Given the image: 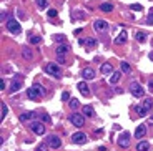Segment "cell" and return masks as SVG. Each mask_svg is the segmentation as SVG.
<instances>
[{"label":"cell","instance_id":"obj_1","mask_svg":"<svg viewBox=\"0 0 153 151\" xmlns=\"http://www.w3.org/2000/svg\"><path fill=\"white\" fill-rule=\"evenodd\" d=\"M43 70H45V73H48L50 76H55L57 80L62 78V70H60V67L57 65V63H47Z\"/></svg>","mask_w":153,"mask_h":151},{"label":"cell","instance_id":"obj_2","mask_svg":"<svg viewBox=\"0 0 153 151\" xmlns=\"http://www.w3.org/2000/svg\"><path fill=\"white\" fill-rule=\"evenodd\" d=\"M5 27H7V30H9L10 33H13V35H18V33L22 32L20 23H18L15 18H9V20L5 22Z\"/></svg>","mask_w":153,"mask_h":151},{"label":"cell","instance_id":"obj_3","mask_svg":"<svg viewBox=\"0 0 153 151\" xmlns=\"http://www.w3.org/2000/svg\"><path fill=\"white\" fill-rule=\"evenodd\" d=\"M68 120H70V123H72L73 126H76V128H82V126L85 125V115L83 113H72L70 116H68Z\"/></svg>","mask_w":153,"mask_h":151},{"label":"cell","instance_id":"obj_4","mask_svg":"<svg viewBox=\"0 0 153 151\" xmlns=\"http://www.w3.org/2000/svg\"><path fill=\"white\" fill-rule=\"evenodd\" d=\"M45 143H47L48 148H52V150H58V148L62 146V139H60L57 134H50V136H47Z\"/></svg>","mask_w":153,"mask_h":151},{"label":"cell","instance_id":"obj_5","mask_svg":"<svg viewBox=\"0 0 153 151\" xmlns=\"http://www.w3.org/2000/svg\"><path fill=\"white\" fill-rule=\"evenodd\" d=\"M130 138H132V134L128 133V131H123V133H120L118 139H117L118 146H122V148H128V146H130Z\"/></svg>","mask_w":153,"mask_h":151},{"label":"cell","instance_id":"obj_6","mask_svg":"<svg viewBox=\"0 0 153 151\" xmlns=\"http://www.w3.org/2000/svg\"><path fill=\"white\" fill-rule=\"evenodd\" d=\"M130 91H132V95L135 98H143V95H145V90L141 88V85L136 83V81H133V83L130 85Z\"/></svg>","mask_w":153,"mask_h":151},{"label":"cell","instance_id":"obj_7","mask_svg":"<svg viewBox=\"0 0 153 151\" xmlns=\"http://www.w3.org/2000/svg\"><path fill=\"white\" fill-rule=\"evenodd\" d=\"M30 130L34 131L35 134H38V136L45 134V126H43V123H40V121H34V123H30Z\"/></svg>","mask_w":153,"mask_h":151},{"label":"cell","instance_id":"obj_8","mask_svg":"<svg viewBox=\"0 0 153 151\" xmlns=\"http://www.w3.org/2000/svg\"><path fill=\"white\" fill-rule=\"evenodd\" d=\"M93 27H95V30H97V32H100V33H103V32H108V23H106V20H102V18L95 20Z\"/></svg>","mask_w":153,"mask_h":151},{"label":"cell","instance_id":"obj_9","mask_svg":"<svg viewBox=\"0 0 153 151\" xmlns=\"http://www.w3.org/2000/svg\"><path fill=\"white\" fill-rule=\"evenodd\" d=\"M87 134L85 133H82V131H76V133L72 134V141L76 143V144H82V143H87Z\"/></svg>","mask_w":153,"mask_h":151},{"label":"cell","instance_id":"obj_10","mask_svg":"<svg viewBox=\"0 0 153 151\" xmlns=\"http://www.w3.org/2000/svg\"><path fill=\"white\" fill-rule=\"evenodd\" d=\"M82 76H83V80H93L95 70L93 68H83V70H82Z\"/></svg>","mask_w":153,"mask_h":151},{"label":"cell","instance_id":"obj_11","mask_svg":"<svg viewBox=\"0 0 153 151\" xmlns=\"http://www.w3.org/2000/svg\"><path fill=\"white\" fill-rule=\"evenodd\" d=\"M68 50H70V46H68L67 43H60V45H57V48H55L57 55H60V57H63Z\"/></svg>","mask_w":153,"mask_h":151},{"label":"cell","instance_id":"obj_12","mask_svg":"<svg viewBox=\"0 0 153 151\" xmlns=\"http://www.w3.org/2000/svg\"><path fill=\"white\" fill-rule=\"evenodd\" d=\"M100 71H102V75L108 76V75H111V73H113V67H111L110 63H103L102 68H100Z\"/></svg>","mask_w":153,"mask_h":151},{"label":"cell","instance_id":"obj_13","mask_svg":"<svg viewBox=\"0 0 153 151\" xmlns=\"http://www.w3.org/2000/svg\"><path fill=\"white\" fill-rule=\"evenodd\" d=\"M34 118H35L34 111H25V113L20 115V121L22 123H27V121H30V120H34Z\"/></svg>","mask_w":153,"mask_h":151},{"label":"cell","instance_id":"obj_14","mask_svg":"<svg viewBox=\"0 0 153 151\" xmlns=\"http://www.w3.org/2000/svg\"><path fill=\"white\" fill-rule=\"evenodd\" d=\"M125 42H127V32H125V30H122V32H120V35L115 38V45H123Z\"/></svg>","mask_w":153,"mask_h":151},{"label":"cell","instance_id":"obj_15","mask_svg":"<svg viewBox=\"0 0 153 151\" xmlns=\"http://www.w3.org/2000/svg\"><path fill=\"white\" fill-rule=\"evenodd\" d=\"M76 86H78V90H80V91H82V95H83V97H90V91H88V85H87L85 81H80V83L76 85Z\"/></svg>","mask_w":153,"mask_h":151},{"label":"cell","instance_id":"obj_16","mask_svg":"<svg viewBox=\"0 0 153 151\" xmlns=\"http://www.w3.org/2000/svg\"><path fill=\"white\" fill-rule=\"evenodd\" d=\"M27 97H28L30 100H38V98H40V93H38L34 86H32V88L27 90Z\"/></svg>","mask_w":153,"mask_h":151},{"label":"cell","instance_id":"obj_17","mask_svg":"<svg viewBox=\"0 0 153 151\" xmlns=\"http://www.w3.org/2000/svg\"><path fill=\"white\" fill-rule=\"evenodd\" d=\"M145 133H146V126H145V125H140L138 128H136V131H135V138L141 139V138L145 136Z\"/></svg>","mask_w":153,"mask_h":151},{"label":"cell","instance_id":"obj_18","mask_svg":"<svg viewBox=\"0 0 153 151\" xmlns=\"http://www.w3.org/2000/svg\"><path fill=\"white\" fill-rule=\"evenodd\" d=\"M82 113L85 115V116H92V118H93L95 116V110L92 108L90 105H85L83 108H82Z\"/></svg>","mask_w":153,"mask_h":151},{"label":"cell","instance_id":"obj_19","mask_svg":"<svg viewBox=\"0 0 153 151\" xmlns=\"http://www.w3.org/2000/svg\"><path fill=\"white\" fill-rule=\"evenodd\" d=\"M122 73H123V71H113V73H111V76H110V83L111 85L118 83L120 78H122Z\"/></svg>","mask_w":153,"mask_h":151},{"label":"cell","instance_id":"obj_20","mask_svg":"<svg viewBox=\"0 0 153 151\" xmlns=\"http://www.w3.org/2000/svg\"><path fill=\"white\" fill-rule=\"evenodd\" d=\"M20 88H22V81L20 80H15V81H12V83H10V91H12V93L18 91Z\"/></svg>","mask_w":153,"mask_h":151},{"label":"cell","instance_id":"obj_21","mask_svg":"<svg viewBox=\"0 0 153 151\" xmlns=\"http://www.w3.org/2000/svg\"><path fill=\"white\" fill-rule=\"evenodd\" d=\"M113 9H115V5L111 4V2H106V4L100 5V10H102V12H111Z\"/></svg>","mask_w":153,"mask_h":151},{"label":"cell","instance_id":"obj_22","mask_svg":"<svg viewBox=\"0 0 153 151\" xmlns=\"http://www.w3.org/2000/svg\"><path fill=\"white\" fill-rule=\"evenodd\" d=\"M150 150V144L146 141H140L136 144V151H148Z\"/></svg>","mask_w":153,"mask_h":151},{"label":"cell","instance_id":"obj_23","mask_svg":"<svg viewBox=\"0 0 153 151\" xmlns=\"http://www.w3.org/2000/svg\"><path fill=\"white\" fill-rule=\"evenodd\" d=\"M22 57H23V58H27V60H32L34 58V53H32V50H30V48H23V50H22Z\"/></svg>","mask_w":153,"mask_h":151},{"label":"cell","instance_id":"obj_24","mask_svg":"<svg viewBox=\"0 0 153 151\" xmlns=\"http://www.w3.org/2000/svg\"><path fill=\"white\" fill-rule=\"evenodd\" d=\"M143 108L146 110V111H152L153 110V100L152 98H146V100L143 101Z\"/></svg>","mask_w":153,"mask_h":151},{"label":"cell","instance_id":"obj_25","mask_svg":"<svg viewBox=\"0 0 153 151\" xmlns=\"http://www.w3.org/2000/svg\"><path fill=\"white\" fill-rule=\"evenodd\" d=\"M97 38H93V37H90V38H87V42H85V45H87V48H93V46H97Z\"/></svg>","mask_w":153,"mask_h":151},{"label":"cell","instance_id":"obj_26","mask_svg":"<svg viewBox=\"0 0 153 151\" xmlns=\"http://www.w3.org/2000/svg\"><path fill=\"white\" fill-rule=\"evenodd\" d=\"M34 88L37 90L38 93H40V97H45V95H47V90L43 88V86H42L40 83H35V85H34Z\"/></svg>","mask_w":153,"mask_h":151},{"label":"cell","instance_id":"obj_27","mask_svg":"<svg viewBox=\"0 0 153 151\" xmlns=\"http://www.w3.org/2000/svg\"><path fill=\"white\" fill-rule=\"evenodd\" d=\"M135 38H136V42H140V43H143L145 40H146V33H145V32H136Z\"/></svg>","mask_w":153,"mask_h":151},{"label":"cell","instance_id":"obj_28","mask_svg":"<svg viewBox=\"0 0 153 151\" xmlns=\"http://www.w3.org/2000/svg\"><path fill=\"white\" fill-rule=\"evenodd\" d=\"M53 42H57L58 45H60V43H65V35H62V33L53 35Z\"/></svg>","mask_w":153,"mask_h":151},{"label":"cell","instance_id":"obj_29","mask_svg":"<svg viewBox=\"0 0 153 151\" xmlns=\"http://www.w3.org/2000/svg\"><path fill=\"white\" fill-rule=\"evenodd\" d=\"M135 111L140 115V116H146V113H148V111H146L143 106H140V105H136V106H135Z\"/></svg>","mask_w":153,"mask_h":151},{"label":"cell","instance_id":"obj_30","mask_svg":"<svg viewBox=\"0 0 153 151\" xmlns=\"http://www.w3.org/2000/svg\"><path fill=\"white\" fill-rule=\"evenodd\" d=\"M68 105H70V108H72V110H76V108H78V106H80V101L76 100V98H72V100H70V103H68Z\"/></svg>","mask_w":153,"mask_h":151},{"label":"cell","instance_id":"obj_31","mask_svg":"<svg viewBox=\"0 0 153 151\" xmlns=\"http://www.w3.org/2000/svg\"><path fill=\"white\" fill-rule=\"evenodd\" d=\"M120 67H122V71H123V73H128V71L132 70V67H130V63H128V62H122Z\"/></svg>","mask_w":153,"mask_h":151},{"label":"cell","instance_id":"obj_32","mask_svg":"<svg viewBox=\"0 0 153 151\" xmlns=\"http://www.w3.org/2000/svg\"><path fill=\"white\" fill-rule=\"evenodd\" d=\"M38 5V9H47V5H48V0H35Z\"/></svg>","mask_w":153,"mask_h":151},{"label":"cell","instance_id":"obj_33","mask_svg":"<svg viewBox=\"0 0 153 151\" xmlns=\"http://www.w3.org/2000/svg\"><path fill=\"white\" fill-rule=\"evenodd\" d=\"M40 42H42V37H37V35H34V37L30 38V43H32V45H38Z\"/></svg>","mask_w":153,"mask_h":151},{"label":"cell","instance_id":"obj_34","mask_svg":"<svg viewBox=\"0 0 153 151\" xmlns=\"http://www.w3.org/2000/svg\"><path fill=\"white\" fill-rule=\"evenodd\" d=\"M35 151H48V144H47V143H42L40 146L35 148Z\"/></svg>","mask_w":153,"mask_h":151},{"label":"cell","instance_id":"obj_35","mask_svg":"<svg viewBox=\"0 0 153 151\" xmlns=\"http://www.w3.org/2000/svg\"><path fill=\"white\" fill-rule=\"evenodd\" d=\"M47 13H48V17H50V18H55L57 15H58V12H57L55 9H50V10H48Z\"/></svg>","mask_w":153,"mask_h":151},{"label":"cell","instance_id":"obj_36","mask_svg":"<svg viewBox=\"0 0 153 151\" xmlns=\"http://www.w3.org/2000/svg\"><path fill=\"white\" fill-rule=\"evenodd\" d=\"M7 113H9V108H7V105H5V103H2V118L7 116Z\"/></svg>","mask_w":153,"mask_h":151},{"label":"cell","instance_id":"obj_37","mask_svg":"<svg viewBox=\"0 0 153 151\" xmlns=\"http://www.w3.org/2000/svg\"><path fill=\"white\" fill-rule=\"evenodd\" d=\"M40 120H42L43 123H50V116H48L47 113H43V115H40Z\"/></svg>","mask_w":153,"mask_h":151},{"label":"cell","instance_id":"obj_38","mask_svg":"<svg viewBox=\"0 0 153 151\" xmlns=\"http://www.w3.org/2000/svg\"><path fill=\"white\" fill-rule=\"evenodd\" d=\"M68 100H72V98H70V93L63 91V93H62V101H68Z\"/></svg>","mask_w":153,"mask_h":151},{"label":"cell","instance_id":"obj_39","mask_svg":"<svg viewBox=\"0 0 153 151\" xmlns=\"http://www.w3.org/2000/svg\"><path fill=\"white\" fill-rule=\"evenodd\" d=\"M146 22H148L150 25H153V9L150 10V13H148V17H146Z\"/></svg>","mask_w":153,"mask_h":151},{"label":"cell","instance_id":"obj_40","mask_svg":"<svg viewBox=\"0 0 153 151\" xmlns=\"http://www.w3.org/2000/svg\"><path fill=\"white\" fill-rule=\"evenodd\" d=\"M130 9H132V10H135V12H138V10H143V7H141L140 4H133L132 7H130Z\"/></svg>","mask_w":153,"mask_h":151},{"label":"cell","instance_id":"obj_41","mask_svg":"<svg viewBox=\"0 0 153 151\" xmlns=\"http://www.w3.org/2000/svg\"><path fill=\"white\" fill-rule=\"evenodd\" d=\"M82 32H83V28H82V27H80V28H75V30H73V33H75V35H80Z\"/></svg>","mask_w":153,"mask_h":151},{"label":"cell","instance_id":"obj_42","mask_svg":"<svg viewBox=\"0 0 153 151\" xmlns=\"http://www.w3.org/2000/svg\"><path fill=\"white\" fill-rule=\"evenodd\" d=\"M148 90L153 93V80H150V81H148Z\"/></svg>","mask_w":153,"mask_h":151},{"label":"cell","instance_id":"obj_43","mask_svg":"<svg viewBox=\"0 0 153 151\" xmlns=\"http://www.w3.org/2000/svg\"><path fill=\"white\" fill-rule=\"evenodd\" d=\"M85 42H87L85 38H78V45H85Z\"/></svg>","mask_w":153,"mask_h":151},{"label":"cell","instance_id":"obj_44","mask_svg":"<svg viewBox=\"0 0 153 151\" xmlns=\"http://www.w3.org/2000/svg\"><path fill=\"white\" fill-rule=\"evenodd\" d=\"M0 86H2V90H4L5 86H7V83H5V80H2V83H0Z\"/></svg>","mask_w":153,"mask_h":151},{"label":"cell","instance_id":"obj_45","mask_svg":"<svg viewBox=\"0 0 153 151\" xmlns=\"http://www.w3.org/2000/svg\"><path fill=\"white\" fill-rule=\"evenodd\" d=\"M65 62V58H63V57H60V55H58V63H63Z\"/></svg>","mask_w":153,"mask_h":151},{"label":"cell","instance_id":"obj_46","mask_svg":"<svg viewBox=\"0 0 153 151\" xmlns=\"http://www.w3.org/2000/svg\"><path fill=\"white\" fill-rule=\"evenodd\" d=\"M150 58H152V60H153V53H150Z\"/></svg>","mask_w":153,"mask_h":151}]
</instances>
